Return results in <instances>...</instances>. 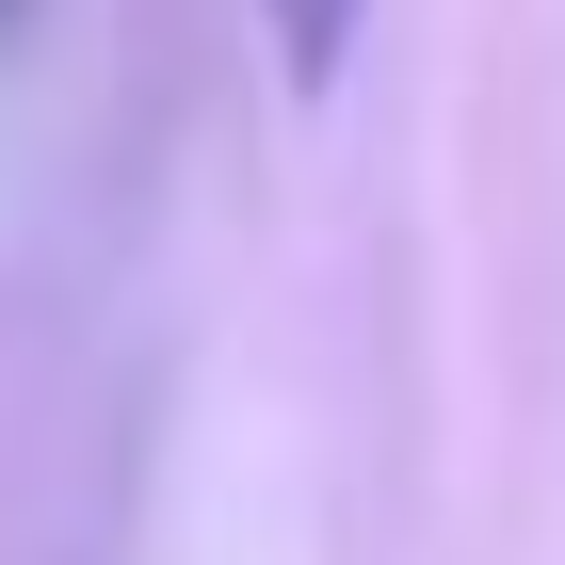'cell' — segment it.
<instances>
[{"instance_id": "cell-1", "label": "cell", "mask_w": 565, "mask_h": 565, "mask_svg": "<svg viewBox=\"0 0 565 565\" xmlns=\"http://www.w3.org/2000/svg\"><path fill=\"white\" fill-rule=\"evenodd\" d=\"M259 33H275V65L323 97V82L355 65V33H372V0H259Z\"/></svg>"}, {"instance_id": "cell-2", "label": "cell", "mask_w": 565, "mask_h": 565, "mask_svg": "<svg viewBox=\"0 0 565 565\" xmlns=\"http://www.w3.org/2000/svg\"><path fill=\"white\" fill-rule=\"evenodd\" d=\"M0 17H17V0H0Z\"/></svg>"}]
</instances>
